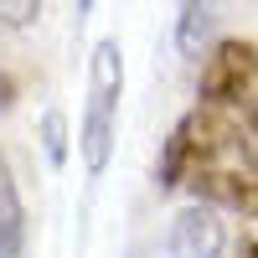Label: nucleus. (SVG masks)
I'll return each instance as SVG.
<instances>
[{
	"instance_id": "obj_1",
	"label": "nucleus",
	"mask_w": 258,
	"mask_h": 258,
	"mask_svg": "<svg viewBox=\"0 0 258 258\" xmlns=\"http://www.w3.org/2000/svg\"><path fill=\"white\" fill-rule=\"evenodd\" d=\"M119 93H124V57H119V41H98V47H93V68H88V109H83V129H78L83 165H88L93 176L109 165V150H114Z\"/></svg>"
},
{
	"instance_id": "obj_2",
	"label": "nucleus",
	"mask_w": 258,
	"mask_h": 258,
	"mask_svg": "<svg viewBox=\"0 0 258 258\" xmlns=\"http://www.w3.org/2000/svg\"><path fill=\"white\" fill-rule=\"evenodd\" d=\"M258 88V47L253 41H217L202 68L207 109H243Z\"/></svg>"
},
{
	"instance_id": "obj_3",
	"label": "nucleus",
	"mask_w": 258,
	"mask_h": 258,
	"mask_svg": "<svg viewBox=\"0 0 258 258\" xmlns=\"http://www.w3.org/2000/svg\"><path fill=\"white\" fill-rule=\"evenodd\" d=\"M165 253L170 258H217L222 253V222L212 207H181L170 217V232H165Z\"/></svg>"
},
{
	"instance_id": "obj_4",
	"label": "nucleus",
	"mask_w": 258,
	"mask_h": 258,
	"mask_svg": "<svg viewBox=\"0 0 258 258\" xmlns=\"http://www.w3.org/2000/svg\"><path fill=\"white\" fill-rule=\"evenodd\" d=\"M217 36V11L212 6H181V21H176V41L186 57H202V47Z\"/></svg>"
},
{
	"instance_id": "obj_5",
	"label": "nucleus",
	"mask_w": 258,
	"mask_h": 258,
	"mask_svg": "<svg viewBox=\"0 0 258 258\" xmlns=\"http://www.w3.org/2000/svg\"><path fill=\"white\" fill-rule=\"evenodd\" d=\"M21 232H26V212H21V197L11 186V170H6V160H0V248H6L11 258L21 253Z\"/></svg>"
},
{
	"instance_id": "obj_6",
	"label": "nucleus",
	"mask_w": 258,
	"mask_h": 258,
	"mask_svg": "<svg viewBox=\"0 0 258 258\" xmlns=\"http://www.w3.org/2000/svg\"><path fill=\"white\" fill-rule=\"evenodd\" d=\"M41 145H47L52 165L68 160V119H62V109H47V114H41Z\"/></svg>"
},
{
	"instance_id": "obj_7",
	"label": "nucleus",
	"mask_w": 258,
	"mask_h": 258,
	"mask_svg": "<svg viewBox=\"0 0 258 258\" xmlns=\"http://www.w3.org/2000/svg\"><path fill=\"white\" fill-rule=\"evenodd\" d=\"M238 124H243V135H248V145H253V155H258V93L243 103V114H238Z\"/></svg>"
},
{
	"instance_id": "obj_8",
	"label": "nucleus",
	"mask_w": 258,
	"mask_h": 258,
	"mask_svg": "<svg viewBox=\"0 0 258 258\" xmlns=\"http://www.w3.org/2000/svg\"><path fill=\"white\" fill-rule=\"evenodd\" d=\"M31 16H41V6H0V21H6V26H26Z\"/></svg>"
},
{
	"instance_id": "obj_9",
	"label": "nucleus",
	"mask_w": 258,
	"mask_h": 258,
	"mask_svg": "<svg viewBox=\"0 0 258 258\" xmlns=\"http://www.w3.org/2000/svg\"><path fill=\"white\" fill-rule=\"evenodd\" d=\"M238 258H258V243H243V248H238Z\"/></svg>"
}]
</instances>
